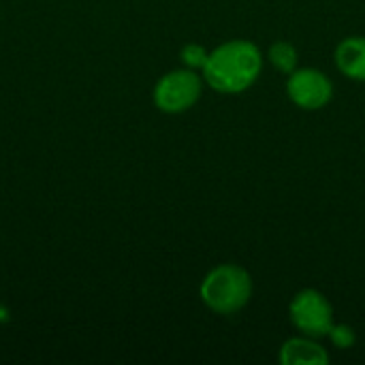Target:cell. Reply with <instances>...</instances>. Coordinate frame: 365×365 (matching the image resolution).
<instances>
[{"mask_svg": "<svg viewBox=\"0 0 365 365\" xmlns=\"http://www.w3.org/2000/svg\"><path fill=\"white\" fill-rule=\"evenodd\" d=\"M261 71V49L252 41L233 38L210 51L201 75L212 90L220 94H240L257 83Z\"/></svg>", "mask_w": 365, "mask_h": 365, "instance_id": "1", "label": "cell"}, {"mask_svg": "<svg viewBox=\"0 0 365 365\" xmlns=\"http://www.w3.org/2000/svg\"><path fill=\"white\" fill-rule=\"evenodd\" d=\"M199 295L207 310L220 317H229L248 306L252 297V278L242 265L222 263L205 274L199 287Z\"/></svg>", "mask_w": 365, "mask_h": 365, "instance_id": "2", "label": "cell"}, {"mask_svg": "<svg viewBox=\"0 0 365 365\" xmlns=\"http://www.w3.org/2000/svg\"><path fill=\"white\" fill-rule=\"evenodd\" d=\"M203 75L192 68H175L165 73L152 92L154 105L169 115H178L197 105L203 94Z\"/></svg>", "mask_w": 365, "mask_h": 365, "instance_id": "3", "label": "cell"}, {"mask_svg": "<svg viewBox=\"0 0 365 365\" xmlns=\"http://www.w3.org/2000/svg\"><path fill=\"white\" fill-rule=\"evenodd\" d=\"M289 319L297 331L317 340L329 336L336 323L331 302L317 289H304L291 299Z\"/></svg>", "mask_w": 365, "mask_h": 365, "instance_id": "4", "label": "cell"}, {"mask_svg": "<svg viewBox=\"0 0 365 365\" xmlns=\"http://www.w3.org/2000/svg\"><path fill=\"white\" fill-rule=\"evenodd\" d=\"M287 94L297 107H302L306 111H317V109H323L334 98V83L319 68H299L297 66L289 75Z\"/></svg>", "mask_w": 365, "mask_h": 365, "instance_id": "5", "label": "cell"}, {"mask_svg": "<svg viewBox=\"0 0 365 365\" xmlns=\"http://www.w3.org/2000/svg\"><path fill=\"white\" fill-rule=\"evenodd\" d=\"M278 359L282 365H325L329 364V353L317 342V338L302 336L287 340L280 346Z\"/></svg>", "mask_w": 365, "mask_h": 365, "instance_id": "6", "label": "cell"}, {"mask_svg": "<svg viewBox=\"0 0 365 365\" xmlns=\"http://www.w3.org/2000/svg\"><path fill=\"white\" fill-rule=\"evenodd\" d=\"M336 66L353 81H365V36H349L336 47Z\"/></svg>", "mask_w": 365, "mask_h": 365, "instance_id": "7", "label": "cell"}, {"mask_svg": "<svg viewBox=\"0 0 365 365\" xmlns=\"http://www.w3.org/2000/svg\"><path fill=\"white\" fill-rule=\"evenodd\" d=\"M267 60L272 62V66L276 71H280L284 75H291L297 68V64H299V53H297L293 43L276 41V43H272V47L267 51Z\"/></svg>", "mask_w": 365, "mask_h": 365, "instance_id": "8", "label": "cell"}, {"mask_svg": "<svg viewBox=\"0 0 365 365\" xmlns=\"http://www.w3.org/2000/svg\"><path fill=\"white\" fill-rule=\"evenodd\" d=\"M180 58H182V64H184L186 68L203 71V66H205V62H207V58H210V51H207L203 45H199V43H188V45L182 47Z\"/></svg>", "mask_w": 365, "mask_h": 365, "instance_id": "9", "label": "cell"}, {"mask_svg": "<svg viewBox=\"0 0 365 365\" xmlns=\"http://www.w3.org/2000/svg\"><path fill=\"white\" fill-rule=\"evenodd\" d=\"M327 338L331 340V344L336 349H342V351L344 349H353L355 342H357L355 329L351 325H344V323H334V327H331V331H329Z\"/></svg>", "mask_w": 365, "mask_h": 365, "instance_id": "10", "label": "cell"}]
</instances>
